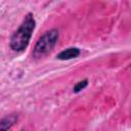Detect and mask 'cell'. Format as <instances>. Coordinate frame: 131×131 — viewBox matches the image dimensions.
<instances>
[{
  "mask_svg": "<svg viewBox=\"0 0 131 131\" xmlns=\"http://www.w3.org/2000/svg\"><path fill=\"white\" fill-rule=\"evenodd\" d=\"M16 121H17L16 115H9L0 121V129L1 130H8L14 125V123Z\"/></svg>",
  "mask_w": 131,
  "mask_h": 131,
  "instance_id": "obj_4",
  "label": "cell"
},
{
  "mask_svg": "<svg viewBox=\"0 0 131 131\" xmlns=\"http://www.w3.org/2000/svg\"><path fill=\"white\" fill-rule=\"evenodd\" d=\"M58 35V30L56 29H51L45 32L36 42L33 50V56L35 58H41L47 55L56 45Z\"/></svg>",
  "mask_w": 131,
  "mask_h": 131,
  "instance_id": "obj_2",
  "label": "cell"
},
{
  "mask_svg": "<svg viewBox=\"0 0 131 131\" xmlns=\"http://www.w3.org/2000/svg\"><path fill=\"white\" fill-rule=\"evenodd\" d=\"M81 51L79 48L77 47H70V48H67L62 51H60L58 54H57V59H60V60H69V59H73V58H76L80 55Z\"/></svg>",
  "mask_w": 131,
  "mask_h": 131,
  "instance_id": "obj_3",
  "label": "cell"
},
{
  "mask_svg": "<svg viewBox=\"0 0 131 131\" xmlns=\"http://www.w3.org/2000/svg\"><path fill=\"white\" fill-rule=\"evenodd\" d=\"M36 27V20L34 18V15L32 13H28L18 29L12 34L10 38V48L13 51L21 52L24 51L32 38L33 32Z\"/></svg>",
  "mask_w": 131,
  "mask_h": 131,
  "instance_id": "obj_1",
  "label": "cell"
},
{
  "mask_svg": "<svg viewBox=\"0 0 131 131\" xmlns=\"http://www.w3.org/2000/svg\"><path fill=\"white\" fill-rule=\"evenodd\" d=\"M87 85H88V80H87V79H84V80H82V81L78 82V83L74 86L73 91H74L75 93H78V92H80L81 90L85 89V88L87 87Z\"/></svg>",
  "mask_w": 131,
  "mask_h": 131,
  "instance_id": "obj_5",
  "label": "cell"
}]
</instances>
